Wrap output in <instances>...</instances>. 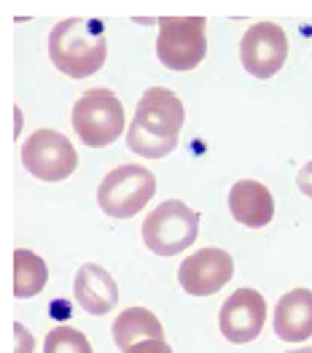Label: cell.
<instances>
[{"label": "cell", "mask_w": 312, "mask_h": 353, "mask_svg": "<svg viewBox=\"0 0 312 353\" xmlns=\"http://www.w3.org/2000/svg\"><path fill=\"white\" fill-rule=\"evenodd\" d=\"M199 237V213L180 200L154 208L143 221V243L156 256H175Z\"/></svg>", "instance_id": "obj_2"}, {"label": "cell", "mask_w": 312, "mask_h": 353, "mask_svg": "<svg viewBox=\"0 0 312 353\" xmlns=\"http://www.w3.org/2000/svg\"><path fill=\"white\" fill-rule=\"evenodd\" d=\"M105 54H108L105 25L94 17L62 19L49 32V57L67 79L94 76L105 65Z\"/></svg>", "instance_id": "obj_1"}, {"label": "cell", "mask_w": 312, "mask_h": 353, "mask_svg": "<svg viewBox=\"0 0 312 353\" xmlns=\"http://www.w3.org/2000/svg\"><path fill=\"white\" fill-rule=\"evenodd\" d=\"M14 334H17V348H14V353H32L35 340H32V334H30L28 329L22 324H14Z\"/></svg>", "instance_id": "obj_19"}, {"label": "cell", "mask_w": 312, "mask_h": 353, "mask_svg": "<svg viewBox=\"0 0 312 353\" xmlns=\"http://www.w3.org/2000/svg\"><path fill=\"white\" fill-rule=\"evenodd\" d=\"M127 146L129 151H135L138 157H145V159H162L175 151L178 146V138H154L143 130L141 124H129V135H127Z\"/></svg>", "instance_id": "obj_16"}, {"label": "cell", "mask_w": 312, "mask_h": 353, "mask_svg": "<svg viewBox=\"0 0 312 353\" xmlns=\"http://www.w3.org/2000/svg\"><path fill=\"white\" fill-rule=\"evenodd\" d=\"M285 353H312V348H296V351H285Z\"/></svg>", "instance_id": "obj_21"}, {"label": "cell", "mask_w": 312, "mask_h": 353, "mask_svg": "<svg viewBox=\"0 0 312 353\" xmlns=\"http://www.w3.org/2000/svg\"><path fill=\"white\" fill-rule=\"evenodd\" d=\"M296 186H299V192L302 194H307L312 197V159L299 170V176H296Z\"/></svg>", "instance_id": "obj_20"}, {"label": "cell", "mask_w": 312, "mask_h": 353, "mask_svg": "<svg viewBox=\"0 0 312 353\" xmlns=\"http://www.w3.org/2000/svg\"><path fill=\"white\" fill-rule=\"evenodd\" d=\"M43 353H92V343L86 340V334H81L79 329L54 326L46 334Z\"/></svg>", "instance_id": "obj_17"}, {"label": "cell", "mask_w": 312, "mask_h": 353, "mask_svg": "<svg viewBox=\"0 0 312 353\" xmlns=\"http://www.w3.org/2000/svg\"><path fill=\"white\" fill-rule=\"evenodd\" d=\"M143 340H165V329L151 310L127 307L114 321V343L121 351H127V348H132L135 343H143Z\"/></svg>", "instance_id": "obj_14"}, {"label": "cell", "mask_w": 312, "mask_h": 353, "mask_svg": "<svg viewBox=\"0 0 312 353\" xmlns=\"http://www.w3.org/2000/svg\"><path fill=\"white\" fill-rule=\"evenodd\" d=\"M46 283H49L46 262L28 248H17L14 251V296L30 299V296L41 294Z\"/></svg>", "instance_id": "obj_15"}, {"label": "cell", "mask_w": 312, "mask_h": 353, "mask_svg": "<svg viewBox=\"0 0 312 353\" xmlns=\"http://www.w3.org/2000/svg\"><path fill=\"white\" fill-rule=\"evenodd\" d=\"M242 68L256 79H272L288 59V35L275 22H258L245 30L240 41Z\"/></svg>", "instance_id": "obj_7"}, {"label": "cell", "mask_w": 312, "mask_h": 353, "mask_svg": "<svg viewBox=\"0 0 312 353\" xmlns=\"http://www.w3.org/2000/svg\"><path fill=\"white\" fill-rule=\"evenodd\" d=\"M229 213L237 224L248 230H261L275 219V197L261 181H237L229 189Z\"/></svg>", "instance_id": "obj_11"}, {"label": "cell", "mask_w": 312, "mask_h": 353, "mask_svg": "<svg viewBox=\"0 0 312 353\" xmlns=\"http://www.w3.org/2000/svg\"><path fill=\"white\" fill-rule=\"evenodd\" d=\"M234 275V259L221 248H202L183 259L178 267V281L191 296H210L221 292Z\"/></svg>", "instance_id": "obj_9"}, {"label": "cell", "mask_w": 312, "mask_h": 353, "mask_svg": "<svg viewBox=\"0 0 312 353\" xmlns=\"http://www.w3.org/2000/svg\"><path fill=\"white\" fill-rule=\"evenodd\" d=\"M156 194V178L143 165H121L103 178L97 205L114 219H132Z\"/></svg>", "instance_id": "obj_4"}, {"label": "cell", "mask_w": 312, "mask_h": 353, "mask_svg": "<svg viewBox=\"0 0 312 353\" xmlns=\"http://www.w3.org/2000/svg\"><path fill=\"white\" fill-rule=\"evenodd\" d=\"M124 105L111 89H89L73 105V130L89 148L111 146L124 132Z\"/></svg>", "instance_id": "obj_3"}, {"label": "cell", "mask_w": 312, "mask_h": 353, "mask_svg": "<svg viewBox=\"0 0 312 353\" xmlns=\"http://www.w3.org/2000/svg\"><path fill=\"white\" fill-rule=\"evenodd\" d=\"M73 294L89 316H108L118 302V286L105 267L84 265L76 272Z\"/></svg>", "instance_id": "obj_12"}, {"label": "cell", "mask_w": 312, "mask_h": 353, "mask_svg": "<svg viewBox=\"0 0 312 353\" xmlns=\"http://www.w3.org/2000/svg\"><path fill=\"white\" fill-rule=\"evenodd\" d=\"M205 17H162L156 57L170 70H194L207 54Z\"/></svg>", "instance_id": "obj_5"}, {"label": "cell", "mask_w": 312, "mask_h": 353, "mask_svg": "<svg viewBox=\"0 0 312 353\" xmlns=\"http://www.w3.org/2000/svg\"><path fill=\"white\" fill-rule=\"evenodd\" d=\"M264 324H267V299L256 289H237L221 305L218 326L221 334L234 345L253 343L264 332Z\"/></svg>", "instance_id": "obj_8"}, {"label": "cell", "mask_w": 312, "mask_h": 353, "mask_svg": "<svg viewBox=\"0 0 312 353\" xmlns=\"http://www.w3.org/2000/svg\"><path fill=\"white\" fill-rule=\"evenodd\" d=\"M124 353H172V348L165 340H143V343H135L132 348H127Z\"/></svg>", "instance_id": "obj_18"}, {"label": "cell", "mask_w": 312, "mask_h": 353, "mask_svg": "<svg viewBox=\"0 0 312 353\" xmlns=\"http://www.w3.org/2000/svg\"><path fill=\"white\" fill-rule=\"evenodd\" d=\"M275 334L285 343H304L312 337V292L293 289L278 299L272 316Z\"/></svg>", "instance_id": "obj_13"}, {"label": "cell", "mask_w": 312, "mask_h": 353, "mask_svg": "<svg viewBox=\"0 0 312 353\" xmlns=\"http://www.w3.org/2000/svg\"><path fill=\"white\" fill-rule=\"evenodd\" d=\"M183 103L180 97L165 87H151L143 92L138 111H135V124L154 138H178L183 127Z\"/></svg>", "instance_id": "obj_10"}, {"label": "cell", "mask_w": 312, "mask_h": 353, "mask_svg": "<svg viewBox=\"0 0 312 353\" xmlns=\"http://www.w3.org/2000/svg\"><path fill=\"white\" fill-rule=\"evenodd\" d=\"M22 165L30 176L46 183H59L73 176L79 154L73 143L57 130H38L22 143Z\"/></svg>", "instance_id": "obj_6"}]
</instances>
